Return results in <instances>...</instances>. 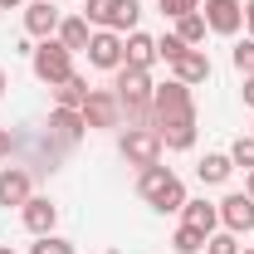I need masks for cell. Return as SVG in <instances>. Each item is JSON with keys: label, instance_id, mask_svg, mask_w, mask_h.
<instances>
[{"label": "cell", "instance_id": "obj_1", "mask_svg": "<svg viewBox=\"0 0 254 254\" xmlns=\"http://www.w3.org/2000/svg\"><path fill=\"white\" fill-rule=\"evenodd\" d=\"M137 190L157 205V210H181L186 205V186H181V176L176 171H166V166H142V176H137Z\"/></svg>", "mask_w": 254, "mask_h": 254}, {"label": "cell", "instance_id": "obj_2", "mask_svg": "<svg viewBox=\"0 0 254 254\" xmlns=\"http://www.w3.org/2000/svg\"><path fill=\"white\" fill-rule=\"evenodd\" d=\"M113 93H118V103H123L127 118H142V113L152 108L157 83L147 78V68H132V64H123V68H118V83H113Z\"/></svg>", "mask_w": 254, "mask_h": 254}, {"label": "cell", "instance_id": "obj_3", "mask_svg": "<svg viewBox=\"0 0 254 254\" xmlns=\"http://www.w3.org/2000/svg\"><path fill=\"white\" fill-rule=\"evenodd\" d=\"M137 15H142V5L137 0H88V10H83V20L98 25V30H137Z\"/></svg>", "mask_w": 254, "mask_h": 254}, {"label": "cell", "instance_id": "obj_4", "mask_svg": "<svg viewBox=\"0 0 254 254\" xmlns=\"http://www.w3.org/2000/svg\"><path fill=\"white\" fill-rule=\"evenodd\" d=\"M68 73H73V54L64 49L59 39H44V44L34 49V78L54 88V83H64Z\"/></svg>", "mask_w": 254, "mask_h": 254}, {"label": "cell", "instance_id": "obj_5", "mask_svg": "<svg viewBox=\"0 0 254 254\" xmlns=\"http://www.w3.org/2000/svg\"><path fill=\"white\" fill-rule=\"evenodd\" d=\"M190 113H195V108H190V88L181 83V78H171V83H161L157 93H152V118H157L152 127L171 123V118H190Z\"/></svg>", "mask_w": 254, "mask_h": 254}, {"label": "cell", "instance_id": "obj_6", "mask_svg": "<svg viewBox=\"0 0 254 254\" xmlns=\"http://www.w3.org/2000/svg\"><path fill=\"white\" fill-rule=\"evenodd\" d=\"M123 157L132 161V166H157V161H161V132H157V127H127Z\"/></svg>", "mask_w": 254, "mask_h": 254}, {"label": "cell", "instance_id": "obj_7", "mask_svg": "<svg viewBox=\"0 0 254 254\" xmlns=\"http://www.w3.org/2000/svg\"><path fill=\"white\" fill-rule=\"evenodd\" d=\"M78 113H83V127H118L123 103H118V93H108V88H93L88 103H83Z\"/></svg>", "mask_w": 254, "mask_h": 254}, {"label": "cell", "instance_id": "obj_8", "mask_svg": "<svg viewBox=\"0 0 254 254\" xmlns=\"http://www.w3.org/2000/svg\"><path fill=\"white\" fill-rule=\"evenodd\" d=\"M240 25H245V5L240 0H205V30L235 34Z\"/></svg>", "mask_w": 254, "mask_h": 254}, {"label": "cell", "instance_id": "obj_9", "mask_svg": "<svg viewBox=\"0 0 254 254\" xmlns=\"http://www.w3.org/2000/svg\"><path fill=\"white\" fill-rule=\"evenodd\" d=\"M88 64H93V68H113V73H118V68H123V39H118L113 30H98L93 39H88Z\"/></svg>", "mask_w": 254, "mask_h": 254}, {"label": "cell", "instance_id": "obj_10", "mask_svg": "<svg viewBox=\"0 0 254 254\" xmlns=\"http://www.w3.org/2000/svg\"><path fill=\"white\" fill-rule=\"evenodd\" d=\"M220 220L230 235H250L254 230V200L250 195H225L220 200Z\"/></svg>", "mask_w": 254, "mask_h": 254}, {"label": "cell", "instance_id": "obj_11", "mask_svg": "<svg viewBox=\"0 0 254 254\" xmlns=\"http://www.w3.org/2000/svg\"><path fill=\"white\" fill-rule=\"evenodd\" d=\"M20 215H25V230H30V235H49L54 220H59V205L44 200V195H30V200L20 205Z\"/></svg>", "mask_w": 254, "mask_h": 254}, {"label": "cell", "instance_id": "obj_12", "mask_svg": "<svg viewBox=\"0 0 254 254\" xmlns=\"http://www.w3.org/2000/svg\"><path fill=\"white\" fill-rule=\"evenodd\" d=\"M59 10H54V0H34L30 10H25V30L34 34V39H49V34L59 30Z\"/></svg>", "mask_w": 254, "mask_h": 254}, {"label": "cell", "instance_id": "obj_13", "mask_svg": "<svg viewBox=\"0 0 254 254\" xmlns=\"http://www.w3.org/2000/svg\"><path fill=\"white\" fill-rule=\"evenodd\" d=\"M161 147L166 152H186V147H195V113L190 118H171V123H161Z\"/></svg>", "mask_w": 254, "mask_h": 254}, {"label": "cell", "instance_id": "obj_14", "mask_svg": "<svg viewBox=\"0 0 254 254\" xmlns=\"http://www.w3.org/2000/svg\"><path fill=\"white\" fill-rule=\"evenodd\" d=\"M123 64H132V68H152V64H157V39L142 34V30H132L127 44H123Z\"/></svg>", "mask_w": 254, "mask_h": 254}, {"label": "cell", "instance_id": "obj_15", "mask_svg": "<svg viewBox=\"0 0 254 254\" xmlns=\"http://www.w3.org/2000/svg\"><path fill=\"white\" fill-rule=\"evenodd\" d=\"M181 215H186L181 225L200 230V235L210 240V235H215V225H220V205H210V200H186V205H181Z\"/></svg>", "mask_w": 254, "mask_h": 254}, {"label": "cell", "instance_id": "obj_16", "mask_svg": "<svg viewBox=\"0 0 254 254\" xmlns=\"http://www.w3.org/2000/svg\"><path fill=\"white\" fill-rule=\"evenodd\" d=\"M25 200H30V171L5 166L0 171V205H25Z\"/></svg>", "mask_w": 254, "mask_h": 254}, {"label": "cell", "instance_id": "obj_17", "mask_svg": "<svg viewBox=\"0 0 254 254\" xmlns=\"http://www.w3.org/2000/svg\"><path fill=\"white\" fill-rule=\"evenodd\" d=\"M171 68H176V78H181L186 88H190V83H205V78H210V59H205L200 49H186V54L171 64Z\"/></svg>", "mask_w": 254, "mask_h": 254}, {"label": "cell", "instance_id": "obj_18", "mask_svg": "<svg viewBox=\"0 0 254 254\" xmlns=\"http://www.w3.org/2000/svg\"><path fill=\"white\" fill-rule=\"evenodd\" d=\"M88 93H93V88H88V78H78V73H68L64 83H54V103H59V108H83Z\"/></svg>", "mask_w": 254, "mask_h": 254}, {"label": "cell", "instance_id": "obj_19", "mask_svg": "<svg viewBox=\"0 0 254 254\" xmlns=\"http://www.w3.org/2000/svg\"><path fill=\"white\" fill-rule=\"evenodd\" d=\"M88 39H93V34H88V20H83V15H73V20H64V25H59V44L68 49V54L88 49Z\"/></svg>", "mask_w": 254, "mask_h": 254}, {"label": "cell", "instance_id": "obj_20", "mask_svg": "<svg viewBox=\"0 0 254 254\" xmlns=\"http://www.w3.org/2000/svg\"><path fill=\"white\" fill-rule=\"evenodd\" d=\"M195 171H200V181H205V186H220V181H230V171H235V161L225 157V152H210V157L200 161Z\"/></svg>", "mask_w": 254, "mask_h": 254}, {"label": "cell", "instance_id": "obj_21", "mask_svg": "<svg viewBox=\"0 0 254 254\" xmlns=\"http://www.w3.org/2000/svg\"><path fill=\"white\" fill-rule=\"evenodd\" d=\"M49 127L59 132L64 142H73V137L83 132V113H78V108H54V118H49Z\"/></svg>", "mask_w": 254, "mask_h": 254}, {"label": "cell", "instance_id": "obj_22", "mask_svg": "<svg viewBox=\"0 0 254 254\" xmlns=\"http://www.w3.org/2000/svg\"><path fill=\"white\" fill-rule=\"evenodd\" d=\"M176 39L195 49V44L205 39V15H200V10H190V15H181V20H176Z\"/></svg>", "mask_w": 254, "mask_h": 254}, {"label": "cell", "instance_id": "obj_23", "mask_svg": "<svg viewBox=\"0 0 254 254\" xmlns=\"http://www.w3.org/2000/svg\"><path fill=\"white\" fill-rule=\"evenodd\" d=\"M171 250H176V254H195V250H205V235L190 230V225H181V230L171 235Z\"/></svg>", "mask_w": 254, "mask_h": 254}, {"label": "cell", "instance_id": "obj_24", "mask_svg": "<svg viewBox=\"0 0 254 254\" xmlns=\"http://www.w3.org/2000/svg\"><path fill=\"white\" fill-rule=\"evenodd\" d=\"M186 49H190V44H181L176 34H166V39H157V59H166V64H176L181 54H186Z\"/></svg>", "mask_w": 254, "mask_h": 254}, {"label": "cell", "instance_id": "obj_25", "mask_svg": "<svg viewBox=\"0 0 254 254\" xmlns=\"http://www.w3.org/2000/svg\"><path fill=\"white\" fill-rule=\"evenodd\" d=\"M230 161H235V166H250V171H254V137H240V142L230 147Z\"/></svg>", "mask_w": 254, "mask_h": 254}, {"label": "cell", "instance_id": "obj_26", "mask_svg": "<svg viewBox=\"0 0 254 254\" xmlns=\"http://www.w3.org/2000/svg\"><path fill=\"white\" fill-rule=\"evenodd\" d=\"M235 68L250 78L254 73V39H245V44H235Z\"/></svg>", "mask_w": 254, "mask_h": 254}, {"label": "cell", "instance_id": "obj_27", "mask_svg": "<svg viewBox=\"0 0 254 254\" xmlns=\"http://www.w3.org/2000/svg\"><path fill=\"white\" fill-rule=\"evenodd\" d=\"M205 254H240V245H235V235L225 230V235H210V240H205Z\"/></svg>", "mask_w": 254, "mask_h": 254}, {"label": "cell", "instance_id": "obj_28", "mask_svg": "<svg viewBox=\"0 0 254 254\" xmlns=\"http://www.w3.org/2000/svg\"><path fill=\"white\" fill-rule=\"evenodd\" d=\"M34 254H73V245H68V240H54V235H39Z\"/></svg>", "mask_w": 254, "mask_h": 254}, {"label": "cell", "instance_id": "obj_29", "mask_svg": "<svg viewBox=\"0 0 254 254\" xmlns=\"http://www.w3.org/2000/svg\"><path fill=\"white\" fill-rule=\"evenodd\" d=\"M190 10H200V0H161V15H171V20H181Z\"/></svg>", "mask_w": 254, "mask_h": 254}, {"label": "cell", "instance_id": "obj_30", "mask_svg": "<svg viewBox=\"0 0 254 254\" xmlns=\"http://www.w3.org/2000/svg\"><path fill=\"white\" fill-rule=\"evenodd\" d=\"M10 147H15V137H10V127H0V161L10 157Z\"/></svg>", "mask_w": 254, "mask_h": 254}, {"label": "cell", "instance_id": "obj_31", "mask_svg": "<svg viewBox=\"0 0 254 254\" xmlns=\"http://www.w3.org/2000/svg\"><path fill=\"white\" fill-rule=\"evenodd\" d=\"M245 30H250V39H254V0L245 5Z\"/></svg>", "mask_w": 254, "mask_h": 254}, {"label": "cell", "instance_id": "obj_32", "mask_svg": "<svg viewBox=\"0 0 254 254\" xmlns=\"http://www.w3.org/2000/svg\"><path fill=\"white\" fill-rule=\"evenodd\" d=\"M245 103H250V108H254V73H250V78H245Z\"/></svg>", "mask_w": 254, "mask_h": 254}, {"label": "cell", "instance_id": "obj_33", "mask_svg": "<svg viewBox=\"0 0 254 254\" xmlns=\"http://www.w3.org/2000/svg\"><path fill=\"white\" fill-rule=\"evenodd\" d=\"M245 195H250V200H254V171H250V186H245Z\"/></svg>", "mask_w": 254, "mask_h": 254}, {"label": "cell", "instance_id": "obj_34", "mask_svg": "<svg viewBox=\"0 0 254 254\" xmlns=\"http://www.w3.org/2000/svg\"><path fill=\"white\" fill-rule=\"evenodd\" d=\"M15 5H20V0H0V10H15Z\"/></svg>", "mask_w": 254, "mask_h": 254}, {"label": "cell", "instance_id": "obj_35", "mask_svg": "<svg viewBox=\"0 0 254 254\" xmlns=\"http://www.w3.org/2000/svg\"><path fill=\"white\" fill-rule=\"evenodd\" d=\"M0 93H5V68H0Z\"/></svg>", "mask_w": 254, "mask_h": 254}, {"label": "cell", "instance_id": "obj_36", "mask_svg": "<svg viewBox=\"0 0 254 254\" xmlns=\"http://www.w3.org/2000/svg\"><path fill=\"white\" fill-rule=\"evenodd\" d=\"M0 254H15V250H10V245H0Z\"/></svg>", "mask_w": 254, "mask_h": 254}, {"label": "cell", "instance_id": "obj_37", "mask_svg": "<svg viewBox=\"0 0 254 254\" xmlns=\"http://www.w3.org/2000/svg\"><path fill=\"white\" fill-rule=\"evenodd\" d=\"M240 254H254V250H240Z\"/></svg>", "mask_w": 254, "mask_h": 254}]
</instances>
